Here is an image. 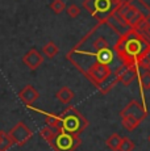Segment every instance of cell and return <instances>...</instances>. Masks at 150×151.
Returning a JSON list of instances; mask_svg holds the SVG:
<instances>
[{
  "label": "cell",
  "instance_id": "cell-14",
  "mask_svg": "<svg viewBox=\"0 0 150 151\" xmlns=\"http://www.w3.org/2000/svg\"><path fill=\"white\" fill-rule=\"evenodd\" d=\"M121 139H123V137H121L120 134L113 133V134L109 135V138L105 141V145L111 151H119L120 145H121Z\"/></svg>",
  "mask_w": 150,
  "mask_h": 151
},
{
  "label": "cell",
  "instance_id": "cell-19",
  "mask_svg": "<svg viewBox=\"0 0 150 151\" xmlns=\"http://www.w3.org/2000/svg\"><path fill=\"white\" fill-rule=\"evenodd\" d=\"M49 8L53 11V13L61 14L66 9V4L63 0H53V1L50 3V5H49Z\"/></svg>",
  "mask_w": 150,
  "mask_h": 151
},
{
  "label": "cell",
  "instance_id": "cell-15",
  "mask_svg": "<svg viewBox=\"0 0 150 151\" xmlns=\"http://www.w3.org/2000/svg\"><path fill=\"white\" fill-rule=\"evenodd\" d=\"M132 3L137 7V9L140 11V13L142 14L144 19H145L146 21H149L150 20V5L148 3L144 1V0H132Z\"/></svg>",
  "mask_w": 150,
  "mask_h": 151
},
{
  "label": "cell",
  "instance_id": "cell-6",
  "mask_svg": "<svg viewBox=\"0 0 150 151\" xmlns=\"http://www.w3.org/2000/svg\"><path fill=\"white\" fill-rule=\"evenodd\" d=\"M116 3L113 0H84L83 1V8L97 21L107 20L115 13Z\"/></svg>",
  "mask_w": 150,
  "mask_h": 151
},
{
  "label": "cell",
  "instance_id": "cell-3",
  "mask_svg": "<svg viewBox=\"0 0 150 151\" xmlns=\"http://www.w3.org/2000/svg\"><path fill=\"white\" fill-rule=\"evenodd\" d=\"M146 117H148V109L145 104L141 103L140 100H131L120 112L121 124L128 132L136 130Z\"/></svg>",
  "mask_w": 150,
  "mask_h": 151
},
{
  "label": "cell",
  "instance_id": "cell-7",
  "mask_svg": "<svg viewBox=\"0 0 150 151\" xmlns=\"http://www.w3.org/2000/svg\"><path fill=\"white\" fill-rule=\"evenodd\" d=\"M82 141H80L79 135H73L70 133L65 132V130H57L56 137L50 146L53 147L54 151H75L80 146Z\"/></svg>",
  "mask_w": 150,
  "mask_h": 151
},
{
  "label": "cell",
  "instance_id": "cell-21",
  "mask_svg": "<svg viewBox=\"0 0 150 151\" xmlns=\"http://www.w3.org/2000/svg\"><path fill=\"white\" fill-rule=\"evenodd\" d=\"M140 79V86L142 89H149L150 88V71L145 70L142 74L138 76Z\"/></svg>",
  "mask_w": 150,
  "mask_h": 151
},
{
  "label": "cell",
  "instance_id": "cell-16",
  "mask_svg": "<svg viewBox=\"0 0 150 151\" xmlns=\"http://www.w3.org/2000/svg\"><path fill=\"white\" fill-rule=\"evenodd\" d=\"M42 53H44V55L46 58L53 59V58L59 53V47L53 41H49L46 45H44V47H42Z\"/></svg>",
  "mask_w": 150,
  "mask_h": 151
},
{
  "label": "cell",
  "instance_id": "cell-5",
  "mask_svg": "<svg viewBox=\"0 0 150 151\" xmlns=\"http://www.w3.org/2000/svg\"><path fill=\"white\" fill-rule=\"evenodd\" d=\"M115 14L119 16L128 28H134V29H138V30L146 22V20L142 17V14L137 9V7L132 1H129V0H124L116 8Z\"/></svg>",
  "mask_w": 150,
  "mask_h": 151
},
{
  "label": "cell",
  "instance_id": "cell-8",
  "mask_svg": "<svg viewBox=\"0 0 150 151\" xmlns=\"http://www.w3.org/2000/svg\"><path fill=\"white\" fill-rule=\"evenodd\" d=\"M9 137L12 139L13 145L16 146H24L27 142H29L33 137V132L25 125V122L20 121L12 129L9 130Z\"/></svg>",
  "mask_w": 150,
  "mask_h": 151
},
{
  "label": "cell",
  "instance_id": "cell-4",
  "mask_svg": "<svg viewBox=\"0 0 150 151\" xmlns=\"http://www.w3.org/2000/svg\"><path fill=\"white\" fill-rule=\"evenodd\" d=\"M61 118V130L70 133L73 135H80L90 125L87 118L74 106H67L59 114Z\"/></svg>",
  "mask_w": 150,
  "mask_h": 151
},
{
  "label": "cell",
  "instance_id": "cell-25",
  "mask_svg": "<svg viewBox=\"0 0 150 151\" xmlns=\"http://www.w3.org/2000/svg\"><path fill=\"white\" fill-rule=\"evenodd\" d=\"M148 141H149V143H150V134H149V137H148Z\"/></svg>",
  "mask_w": 150,
  "mask_h": 151
},
{
  "label": "cell",
  "instance_id": "cell-9",
  "mask_svg": "<svg viewBox=\"0 0 150 151\" xmlns=\"http://www.w3.org/2000/svg\"><path fill=\"white\" fill-rule=\"evenodd\" d=\"M22 63L27 66L28 68H30L32 71H36L40 66L44 63V57L42 54L37 50L36 47H32L30 50H28L22 57Z\"/></svg>",
  "mask_w": 150,
  "mask_h": 151
},
{
  "label": "cell",
  "instance_id": "cell-13",
  "mask_svg": "<svg viewBox=\"0 0 150 151\" xmlns=\"http://www.w3.org/2000/svg\"><path fill=\"white\" fill-rule=\"evenodd\" d=\"M45 113V124L46 126L51 127L57 132V130L61 129V118H59V114H54V113Z\"/></svg>",
  "mask_w": 150,
  "mask_h": 151
},
{
  "label": "cell",
  "instance_id": "cell-24",
  "mask_svg": "<svg viewBox=\"0 0 150 151\" xmlns=\"http://www.w3.org/2000/svg\"><path fill=\"white\" fill-rule=\"evenodd\" d=\"M140 32H142V33L150 40V20H149V21H146L145 24L140 28Z\"/></svg>",
  "mask_w": 150,
  "mask_h": 151
},
{
  "label": "cell",
  "instance_id": "cell-18",
  "mask_svg": "<svg viewBox=\"0 0 150 151\" xmlns=\"http://www.w3.org/2000/svg\"><path fill=\"white\" fill-rule=\"evenodd\" d=\"M56 133H57L56 130L51 129V127H49V126H44L41 130H40V135H41V137L44 138L49 145L53 142L54 137H56Z\"/></svg>",
  "mask_w": 150,
  "mask_h": 151
},
{
  "label": "cell",
  "instance_id": "cell-10",
  "mask_svg": "<svg viewBox=\"0 0 150 151\" xmlns=\"http://www.w3.org/2000/svg\"><path fill=\"white\" fill-rule=\"evenodd\" d=\"M138 66H131V67H124L121 71L117 74L116 79L119 83H123L124 86H129L134 82L136 79L138 78Z\"/></svg>",
  "mask_w": 150,
  "mask_h": 151
},
{
  "label": "cell",
  "instance_id": "cell-20",
  "mask_svg": "<svg viewBox=\"0 0 150 151\" xmlns=\"http://www.w3.org/2000/svg\"><path fill=\"white\" fill-rule=\"evenodd\" d=\"M136 149V143L128 137H123L121 139V145H120V150L119 151H133Z\"/></svg>",
  "mask_w": 150,
  "mask_h": 151
},
{
  "label": "cell",
  "instance_id": "cell-26",
  "mask_svg": "<svg viewBox=\"0 0 150 151\" xmlns=\"http://www.w3.org/2000/svg\"><path fill=\"white\" fill-rule=\"evenodd\" d=\"M129 1H132V0H129Z\"/></svg>",
  "mask_w": 150,
  "mask_h": 151
},
{
  "label": "cell",
  "instance_id": "cell-12",
  "mask_svg": "<svg viewBox=\"0 0 150 151\" xmlns=\"http://www.w3.org/2000/svg\"><path fill=\"white\" fill-rule=\"evenodd\" d=\"M56 97L58 99L62 104H70L71 101H73V99L75 97V93L73 89L69 88V87H62L56 93Z\"/></svg>",
  "mask_w": 150,
  "mask_h": 151
},
{
  "label": "cell",
  "instance_id": "cell-17",
  "mask_svg": "<svg viewBox=\"0 0 150 151\" xmlns=\"http://www.w3.org/2000/svg\"><path fill=\"white\" fill-rule=\"evenodd\" d=\"M13 146V142L9 137V133L0 130V151H7Z\"/></svg>",
  "mask_w": 150,
  "mask_h": 151
},
{
  "label": "cell",
  "instance_id": "cell-22",
  "mask_svg": "<svg viewBox=\"0 0 150 151\" xmlns=\"http://www.w3.org/2000/svg\"><path fill=\"white\" fill-rule=\"evenodd\" d=\"M65 11L67 12V14L71 17V19H75V17H78L80 14V8L78 7L76 4H70Z\"/></svg>",
  "mask_w": 150,
  "mask_h": 151
},
{
  "label": "cell",
  "instance_id": "cell-1",
  "mask_svg": "<svg viewBox=\"0 0 150 151\" xmlns=\"http://www.w3.org/2000/svg\"><path fill=\"white\" fill-rule=\"evenodd\" d=\"M121 33L109 19L97 21L66 54V59L102 95L108 93L119 83L116 76L125 67L115 49Z\"/></svg>",
  "mask_w": 150,
  "mask_h": 151
},
{
  "label": "cell",
  "instance_id": "cell-11",
  "mask_svg": "<svg viewBox=\"0 0 150 151\" xmlns=\"http://www.w3.org/2000/svg\"><path fill=\"white\" fill-rule=\"evenodd\" d=\"M19 99L24 104H27V105H32V104H34L40 99V93L33 86L28 84V86H25L19 92Z\"/></svg>",
  "mask_w": 150,
  "mask_h": 151
},
{
  "label": "cell",
  "instance_id": "cell-23",
  "mask_svg": "<svg viewBox=\"0 0 150 151\" xmlns=\"http://www.w3.org/2000/svg\"><path fill=\"white\" fill-rule=\"evenodd\" d=\"M138 67H141V68H144V70H148V71H150V50H149L145 55H144L142 59L140 60V63H138Z\"/></svg>",
  "mask_w": 150,
  "mask_h": 151
},
{
  "label": "cell",
  "instance_id": "cell-2",
  "mask_svg": "<svg viewBox=\"0 0 150 151\" xmlns=\"http://www.w3.org/2000/svg\"><path fill=\"white\" fill-rule=\"evenodd\" d=\"M115 49L124 66H138L142 57L150 50V40L138 29L128 28L121 33Z\"/></svg>",
  "mask_w": 150,
  "mask_h": 151
}]
</instances>
